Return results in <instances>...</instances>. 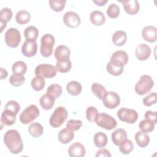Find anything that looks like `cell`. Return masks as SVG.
<instances>
[{"label": "cell", "mask_w": 157, "mask_h": 157, "mask_svg": "<svg viewBox=\"0 0 157 157\" xmlns=\"http://www.w3.org/2000/svg\"><path fill=\"white\" fill-rule=\"evenodd\" d=\"M4 142L13 154H18L23 149V143L21 136L15 129L8 130L4 134Z\"/></svg>", "instance_id": "obj_1"}, {"label": "cell", "mask_w": 157, "mask_h": 157, "mask_svg": "<svg viewBox=\"0 0 157 157\" xmlns=\"http://www.w3.org/2000/svg\"><path fill=\"white\" fill-rule=\"evenodd\" d=\"M154 85L152 78L148 75H144L140 77V80L135 85V91L139 95H144L148 93Z\"/></svg>", "instance_id": "obj_2"}, {"label": "cell", "mask_w": 157, "mask_h": 157, "mask_svg": "<svg viewBox=\"0 0 157 157\" xmlns=\"http://www.w3.org/2000/svg\"><path fill=\"white\" fill-rule=\"evenodd\" d=\"M55 44V37L50 34H44L40 39V52L42 56L47 58L53 53V48Z\"/></svg>", "instance_id": "obj_3"}, {"label": "cell", "mask_w": 157, "mask_h": 157, "mask_svg": "<svg viewBox=\"0 0 157 157\" xmlns=\"http://www.w3.org/2000/svg\"><path fill=\"white\" fill-rule=\"evenodd\" d=\"M67 115V111L64 107H58L50 118V126L55 128L61 126L66 120Z\"/></svg>", "instance_id": "obj_4"}, {"label": "cell", "mask_w": 157, "mask_h": 157, "mask_svg": "<svg viewBox=\"0 0 157 157\" xmlns=\"http://www.w3.org/2000/svg\"><path fill=\"white\" fill-rule=\"evenodd\" d=\"M39 115V110L35 105H30L25 108L19 117L20 121L23 124H29L36 119Z\"/></svg>", "instance_id": "obj_5"}, {"label": "cell", "mask_w": 157, "mask_h": 157, "mask_svg": "<svg viewBox=\"0 0 157 157\" xmlns=\"http://www.w3.org/2000/svg\"><path fill=\"white\" fill-rule=\"evenodd\" d=\"M95 122L98 126L107 130L113 129L117 124L116 120L113 117L104 112L98 115Z\"/></svg>", "instance_id": "obj_6"}, {"label": "cell", "mask_w": 157, "mask_h": 157, "mask_svg": "<svg viewBox=\"0 0 157 157\" xmlns=\"http://www.w3.org/2000/svg\"><path fill=\"white\" fill-rule=\"evenodd\" d=\"M4 38L7 45L11 48L17 47L21 42L20 33L14 28H10L7 30Z\"/></svg>", "instance_id": "obj_7"}, {"label": "cell", "mask_w": 157, "mask_h": 157, "mask_svg": "<svg viewBox=\"0 0 157 157\" xmlns=\"http://www.w3.org/2000/svg\"><path fill=\"white\" fill-rule=\"evenodd\" d=\"M117 115L121 121L129 124L134 123L138 119V113L134 109L123 107L117 112Z\"/></svg>", "instance_id": "obj_8"}, {"label": "cell", "mask_w": 157, "mask_h": 157, "mask_svg": "<svg viewBox=\"0 0 157 157\" xmlns=\"http://www.w3.org/2000/svg\"><path fill=\"white\" fill-rule=\"evenodd\" d=\"M56 67L52 64H41L36 66L35 74L44 78H52L56 75Z\"/></svg>", "instance_id": "obj_9"}, {"label": "cell", "mask_w": 157, "mask_h": 157, "mask_svg": "<svg viewBox=\"0 0 157 157\" xmlns=\"http://www.w3.org/2000/svg\"><path fill=\"white\" fill-rule=\"evenodd\" d=\"M102 103L105 107L113 109L120 105V98L117 93L109 91L102 98Z\"/></svg>", "instance_id": "obj_10"}, {"label": "cell", "mask_w": 157, "mask_h": 157, "mask_svg": "<svg viewBox=\"0 0 157 157\" xmlns=\"http://www.w3.org/2000/svg\"><path fill=\"white\" fill-rule=\"evenodd\" d=\"M64 23L68 27L75 28L78 27L81 23V20L79 15L72 11L67 12L64 13L63 17Z\"/></svg>", "instance_id": "obj_11"}, {"label": "cell", "mask_w": 157, "mask_h": 157, "mask_svg": "<svg viewBox=\"0 0 157 157\" xmlns=\"http://www.w3.org/2000/svg\"><path fill=\"white\" fill-rule=\"evenodd\" d=\"M129 57L127 53L123 50H117L111 56L110 62L116 66L124 67L128 62Z\"/></svg>", "instance_id": "obj_12"}, {"label": "cell", "mask_w": 157, "mask_h": 157, "mask_svg": "<svg viewBox=\"0 0 157 157\" xmlns=\"http://www.w3.org/2000/svg\"><path fill=\"white\" fill-rule=\"evenodd\" d=\"M54 55L58 62L67 61L69 60L71 51L67 46L61 45L56 48Z\"/></svg>", "instance_id": "obj_13"}, {"label": "cell", "mask_w": 157, "mask_h": 157, "mask_svg": "<svg viewBox=\"0 0 157 157\" xmlns=\"http://www.w3.org/2000/svg\"><path fill=\"white\" fill-rule=\"evenodd\" d=\"M37 51V44L36 41L26 40L22 45L21 53L26 57L34 56Z\"/></svg>", "instance_id": "obj_14"}, {"label": "cell", "mask_w": 157, "mask_h": 157, "mask_svg": "<svg viewBox=\"0 0 157 157\" xmlns=\"http://www.w3.org/2000/svg\"><path fill=\"white\" fill-rule=\"evenodd\" d=\"M142 35L145 40L153 43L157 39V28L153 26H146L142 31Z\"/></svg>", "instance_id": "obj_15"}, {"label": "cell", "mask_w": 157, "mask_h": 157, "mask_svg": "<svg viewBox=\"0 0 157 157\" xmlns=\"http://www.w3.org/2000/svg\"><path fill=\"white\" fill-rule=\"evenodd\" d=\"M123 4L125 12L129 15H135L137 13L140 9V5L136 0H123L120 1Z\"/></svg>", "instance_id": "obj_16"}, {"label": "cell", "mask_w": 157, "mask_h": 157, "mask_svg": "<svg viewBox=\"0 0 157 157\" xmlns=\"http://www.w3.org/2000/svg\"><path fill=\"white\" fill-rule=\"evenodd\" d=\"M136 58L140 61L147 59L151 54V49L150 47L145 44H140L138 45L135 50Z\"/></svg>", "instance_id": "obj_17"}, {"label": "cell", "mask_w": 157, "mask_h": 157, "mask_svg": "<svg viewBox=\"0 0 157 157\" xmlns=\"http://www.w3.org/2000/svg\"><path fill=\"white\" fill-rule=\"evenodd\" d=\"M85 153V147L79 142L72 144L68 148V154L71 157H83Z\"/></svg>", "instance_id": "obj_18"}, {"label": "cell", "mask_w": 157, "mask_h": 157, "mask_svg": "<svg viewBox=\"0 0 157 157\" xmlns=\"http://www.w3.org/2000/svg\"><path fill=\"white\" fill-rule=\"evenodd\" d=\"M16 114L7 109H4V110L1 113V123L7 126H11L13 124L16 120Z\"/></svg>", "instance_id": "obj_19"}, {"label": "cell", "mask_w": 157, "mask_h": 157, "mask_svg": "<svg viewBox=\"0 0 157 157\" xmlns=\"http://www.w3.org/2000/svg\"><path fill=\"white\" fill-rule=\"evenodd\" d=\"M74 137V132L68 128L62 129L58 133V137L59 142L62 144H67L70 142Z\"/></svg>", "instance_id": "obj_20"}, {"label": "cell", "mask_w": 157, "mask_h": 157, "mask_svg": "<svg viewBox=\"0 0 157 157\" xmlns=\"http://www.w3.org/2000/svg\"><path fill=\"white\" fill-rule=\"evenodd\" d=\"M111 137L113 143L116 145H119L127 139V133L124 129L118 128L112 133Z\"/></svg>", "instance_id": "obj_21"}, {"label": "cell", "mask_w": 157, "mask_h": 157, "mask_svg": "<svg viewBox=\"0 0 157 157\" xmlns=\"http://www.w3.org/2000/svg\"><path fill=\"white\" fill-rule=\"evenodd\" d=\"M135 140L138 146L141 148H145L149 144L150 136L144 132L137 131L135 134Z\"/></svg>", "instance_id": "obj_22"}, {"label": "cell", "mask_w": 157, "mask_h": 157, "mask_svg": "<svg viewBox=\"0 0 157 157\" xmlns=\"http://www.w3.org/2000/svg\"><path fill=\"white\" fill-rule=\"evenodd\" d=\"M90 18L91 22L96 26H101L105 21V17L104 13L99 10L93 11L90 14Z\"/></svg>", "instance_id": "obj_23"}, {"label": "cell", "mask_w": 157, "mask_h": 157, "mask_svg": "<svg viewBox=\"0 0 157 157\" xmlns=\"http://www.w3.org/2000/svg\"><path fill=\"white\" fill-rule=\"evenodd\" d=\"M112 42L117 46H122L126 42L127 35L126 33L121 30L115 31L112 36Z\"/></svg>", "instance_id": "obj_24"}, {"label": "cell", "mask_w": 157, "mask_h": 157, "mask_svg": "<svg viewBox=\"0 0 157 157\" xmlns=\"http://www.w3.org/2000/svg\"><path fill=\"white\" fill-rule=\"evenodd\" d=\"M55 99L48 94L42 95L39 100L40 104L41 107L44 110L51 109L55 104Z\"/></svg>", "instance_id": "obj_25"}, {"label": "cell", "mask_w": 157, "mask_h": 157, "mask_svg": "<svg viewBox=\"0 0 157 157\" xmlns=\"http://www.w3.org/2000/svg\"><path fill=\"white\" fill-rule=\"evenodd\" d=\"M66 90L71 95L77 96L81 93L82 87L78 82L71 81L67 84Z\"/></svg>", "instance_id": "obj_26"}, {"label": "cell", "mask_w": 157, "mask_h": 157, "mask_svg": "<svg viewBox=\"0 0 157 157\" xmlns=\"http://www.w3.org/2000/svg\"><path fill=\"white\" fill-rule=\"evenodd\" d=\"M39 31L37 28L34 26H28L24 31V36L26 40L36 41L38 37Z\"/></svg>", "instance_id": "obj_27"}, {"label": "cell", "mask_w": 157, "mask_h": 157, "mask_svg": "<svg viewBox=\"0 0 157 157\" xmlns=\"http://www.w3.org/2000/svg\"><path fill=\"white\" fill-rule=\"evenodd\" d=\"M108 141L107 135L102 132H98L94 136V143L98 148L104 147Z\"/></svg>", "instance_id": "obj_28"}, {"label": "cell", "mask_w": 157, "mask_h": 157, "mask_svg": "<svg viewBox=\"0 0 157 157\" xmlns=\"http://www.w3.org/2000/svg\"><path fill=\"white\" fill-rule=\"evenodd\" d=\"M28 132L29 134L34 137H38L40 136L44 132V128L39 123H33L28 127Z\"/></svg>", "instance_id": "obj_29"}, {"label": "cell", "mask_w": 157, "mask_h": 157, "mask_svg": "<svg viewBox=\"0 0 157 157\" xmlns=\"http://www.w3.org/2000/svg\"><path fill=\"white\" fill-rule=\"evenodd\" d=\"M15 20L18 24L25 25L30 21L31 15L29 12L26 10H20L16 13Z\"/></svg>", "instance_id": "obj_30"}, {"label": "cell", "mask_w": 157, "mask_h": 157, "mask_svg": "<svg viewBox=\"0 0 157 157\" xmlns=\"http://www.w3.org/2000/svg\"><path fill=\"white\" fill-rule=\"evenodd\" d=\"M91 88L93 93L99 99H102L107 93V90L105 87L98 83H93Z\"/></svg>", "instance_id": "obj_31"}, {"label": "cell", "mask_w": 157, "mask_h": 157, "mask_svg": "<svg viewBox=\"0 0 157 157\" xmlns=\"http://www.w3.org/2000/svg\"><path fill=\"white\" fill-rule=\"evenodd\" d=\"M31 84L32 88L34 90L39 91L43 90L45 85V82L44 77L39 75H36L35 77L33 78Z\"/></svg>", "instance_id": "obj_32"}, {"label": "cell", "mask_w": 157, "mask_h": 157, "mask_svg": "<svg viewBox=\"0 0 157 157\" xmlns=\"http://www.w3.org/2000/svg\"><path fill=\"white\" fill-rule=\"evenodd\" d=\"M47 94L55 99L59 98L62 94V88L58 84L50 85L47 89Z\"/></svg>", "instance_id": "obj_33"}, {"label": "cell", "mask_w": 157, "mask_h": 157, "mask_svg": "<svg viewBox=\"0 0 157 157\" xmlns=\"http://www.w3.org/2000/svg\"><path fill=\"white\" fill-rule=\"evenodd\" d=\"M12 69L13 74L23 75L27 71V66L25 62L17 61L13 64Z\"/></svg>", "instance_id": "obj_34"}, {"label": "cell", "mask_w": 157, "mask_h": 157, "mask_svg": "<svg viewBox=\"0 0 157 157\" xmlns=\"http://www.w3.org/2000/svg\"><path fill=\"white\" fill-rule=\"evenodd\" d=\"M155 125V124L152 121L148 119H145L139 123V127L141 131L147 133L153 131Z\"/></svg>", "instance_id": "obj_35"}, {"label": "cell", "mask_w": 157, "mask_h": 157, "mask_svg": "<svg viewBox=\"0 0 157 157\" xmlns=\"http://www.w3.org/2000/svg\"><path fill=\"white\" fill-rule=\"evenodd\" d=\"M106 69L107 72L110 75H112L114 76H118L121 75L124 71V67L116 66L115 64H112L110 61L107 63Z\"/></svg>", "instance_id": "obj_36"}, {"label": "cell", "mask_w": 157, "mask_h": 157, "mask_svg": "<svg viewBox=\"0 0 157 157\" xmlns=\"http://www.w3.org/2000/svg\"><path fill=\"white\" fill-rule=\"evenodd\" d=\"M118 146L121 153L124 155L130 153L134 148V145L132 141L127 139L121 142Z\"/></svg>", "instance_id": "obj_37"}, {"label": "cell", "mask_w": 157, "mask_h": 157, "mask_svg": "<svg viewBox=\"0 0 157 157\" xmlns=\"http://www.w3.org/2000/svg\"><path fill=\"white\" fill-rule=\"evenodd\" d=\"M98 111L94 107L90 106L86 110V117L88 121L93 123L96 121L98 117Z\"/></svg>", "instance_id": "obj_38"}, {"label": "cell", "mask_w": 157, "mask_h": 157, "mask_svg": "<svg viewBox=\"0 0 157 157\" xmlns=\"http://www.w3.org/2000/svg\"><path fill=\"white\" fill-rule=\"evenodd\" d=\"M66 0H49L50 7L55 12H61L65 7Z\"/></svg>", "instance_id": "obj_39"}, {"label": "cell", "mask_w": 157, "mask_h": 157, "mask_svg": "<svg viewBox=\"0 0 157 157\" xmlns=\"http://www.w3.org/2000/svg\"><path fill=\"white\" fill-rule=\"evenodd\" d=\"M25 81V78L23 75L13 74L10 77L9 82L11 85L15 86H19L22 85Z\"/></svg>", "instance_id": "obj_40"}, {"label": "cell", "mask_w": 157, "mask_h": 157, "mask_svg": "<svg viewBox=\"0 0 157 157\" xmlns=\"http://www.w3.org/2000/svg\"><path fill=\"white\" fill-rule=\"evenodd\" d=\"M56 70L61 73H66L69 72L72 67V63L70 60L64 62H56Z\"/></svg>", "instance_id": "obj_41"}, {"label": "cell", "mask_w": 157, "mask_h": 157, "mask_svg": "<svg viewBox=\"0 0 157 157\" xmlns=\"http://www.w3.org/2000/svg\"><path fill=\"white\" fill-rule=\"evenodd\" d=\"M106 13L110 18H115L118 17L120 14V7L115 3L110 4L107 9Z\"/></svg>", "instance_id": "obj_42"}, {"label": "cell", "mask_w": 157, "mask_h": 157, "mask_svg": "<svg viewBox=\"0 0 157 157\" xmlns=\"http://www.w3.org/2000/svg\"><path fill=\"white\" fill-rule=\"evenodd\" d=\"M13 15L12 11L8 7H4L1 10L0 12V21L6 23L9 21Z\"/></svg>", "instance_id": "obj_43"}, {"label": "cell", "mask_w": 157, "mask_h": 157, "mask_svg": "<svg viewBox=\"0 0 157 157\" xmlns=\"http://www.w3.org/2000/svg\"><path fill=\"white\" fill-rule=\"evenodd\" d=\"M4 108L5 109L9 110L17 115L19 110H20V105L18 102L14 100H10L6 103Z\"/></svg>", "instance_id": "obj_44"}, {"label": "cell", "mask_w": 157, "mask_h": 157, "mask_svg": "<svg viewBox=\"0 0 157 157\" xmlns=\"http://www.w3.org/2000/svg\"><path fill=\"white\" fill-rule=\"evenodd\" d=\"M83 123L81 120H70L66 123V128L72 131L78 130L82 126Z\"/></svg>", "instance_id": "obj_45"}, {"label": "cell", "mask_w": 157, "mask_h": 157, "mask_svg": "<svg viewBox=\"0 0 157 157\" xmlns=\"http://www.w3.org/2000/svg\"><path fill=\"white\" fill-rule=\"evenodd\" d=\"M156 102V93L153 92L145 96L143 99V103L145 106L150 107Z\"/></svg>", "instance_id": "obj_46"}, {"label": "cell", "mask_w": 157, "mask_h": 157, "mask_svg": "<svg viewBox=\"0 0 157 157\" xmlns=\"http://www.w3.org/2000/svg\"><path fill=\"white\" fill-rule=\"evenodd\" d=\"M145 119L150 120L152 121L155 124L157 123V112H152L151 110H148L145 113Z\"/></svg>", "instance_id": "obj_47"}, {"label": "cell", "mask_w": 157, "mask_h": 157, "mask_svg": "<svg viewBox=\"0 0 157 157\" xmlns=\"http://www.w3.org/2000/svg\"><path fill=\"white\" fill-rule=\"evenodd\" d=\"M111 154L109 152V150H107L105 148H103V149H100L99 150H98L96 154V157H99V156H111Z\"/></svg>", "instance_id": "obj_48"}, {"label": "cell", "mask_w": 157, "mask_h": 157, "mask_svg": "<svg viewBox=\"0 0 157 157\" xmlns=\"http://www.w3.org/2000/svg\"><path fill=\"white\" fill-rule=\"evenodd\" d=\"M93 2L95 3L97 6H102L107 2V0H93Z\"/></svg>", "instance_id": "obj_49"}, {"label": "cell", "mask_w": 157, "mask_h": 157, "mask_svg": "<svg viewBox=\"0 0 157 157\" xmlns=\"http://www.w3.org/2000/svg\"><path fill=\"white\" fill-rule=\"evenodd\" d=\"M0 69H1V79H4L7 77L8 72L6 69H4L2 67H1Z\"/></svg>", "instance_id": "obj_50"}, {"label": "cell", "mask_w": 157, "mask_h": 157, "mask_svg": "<svg viewBox=\"0 0 157 157\" xmlns=\"http://www.w3.org/2000/svg\"><path fill=\"white\" fill-rule=\"evenodd\" d=\"M0 23H1V33H2L4 29L7 26V23L3 21H0Z\"/></svg>", "instance_id": "obj_51"}]
</instances>
